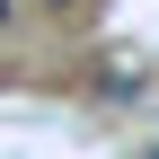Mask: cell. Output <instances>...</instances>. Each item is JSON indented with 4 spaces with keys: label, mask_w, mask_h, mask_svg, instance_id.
<instances>
[{
    "label": "cell",
    "mask_w": 159,
    "mask_h": 159,
    "mask_svg": "<svg viewBox=\"0 0 159 159\" xmlns=\"http://www.w3.org/2000/svg\"><path fill=\"white\" fill-rule=\"evenodd\" d=\"M0 18H9V0H0Z\"/></svg>",
    "instance_id": "obj_2"
},
{
    "label": "cell",
    "mask_w": 159,
    "mask_h": 159,
    "mask_svg": "<svg viewBox=\"0 0 159 159\" xmlns=\"http://www.w3.org/2000/svg\"><path fill=\"white\" fill-rule=\"evenodd\" d=\"M44 9H80V0H44Z\"/></svg>",
    "instance_id": "obj_1"
},
{
    "label": "cell",
    "mask_w": 159,
    "mask_h": 159,
    "mask_svg": "<svg viewBox=\"0 0 159 159\" xmlns=\"http://www.w3.org/2000/svg\"><path fill=\"white\" fill-rule=\"evenodd\" d=\"M150 159H159V150H150Z\"/></svg>",
    "instance_id": "obj_3"
}]
</instances>
